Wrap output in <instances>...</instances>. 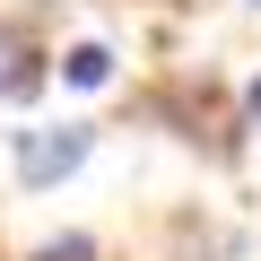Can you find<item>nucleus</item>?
<instances>
[{"mask_svg":"<svg viewBox=\"0 0 261 261\" xmlns=\"http://www.w3.org/2000/svg\"><path fill=\"white\" fill-rule=\"evenodd\" d=\"M252 113H261V79H252Z\"/></svg>","mask_w":261,"mask_h":261,"instance_id":"nucleus-5","label":"nucleus"},{"mask_svg":"<svg viewBox=\"0 0 261 261\" xmlns=\"http://www.w3.org/2000/svg\"><path fill=\"white\" fill-rule=\"evenodd\" d=\"M61 70H70L79 87H105V79H113V53H105V44H79V53H70Z\"/></svg>","mask_w":261,"mask_h":261,"instance_id":"nucleus-3","label":"nucleus"},{"mask_svg":"<svg viewBox=\"0 0 261 261\" xmlns=\"http://www.w3.org/2000/svg\"><path fill=\"white\" fill-rule=\"evenodd\" d=\"M35 261H96V244H87V235H61V244H44Z\"/></svg>","mask_w":261,"mask_h":261,"instance_id":"nucleus-4","label":"nucleus"},{"mask_svg":"<svg viewBox=\"0 0 261 261\" xmlns=\"http://www.w3.org/2000/svg\"><path fill=\"white\" fill-rule=\"evenodd\" d=\"M96 148V130H79V122H61V130H18V183H61L79 157Z\"/></svg>","mask_w":261,"mask_h":261,"instance_id":"nucleus-1","label":"nucleus"},{"mask_svg":"<svg viewBox=\"0 0 261 261\" xmlns=\"http://www.w3.org/2000/svg\"><path fill=\"white\" fill-rule=\"evenodd\" d=\"M35 79H44V61L27 53V35H18V27H0V105H18Z\"/></svg>","mask_w":261,"mask_h":261,"instance_id":"nucleus-2","label":"nucleus"}]
</instances>
